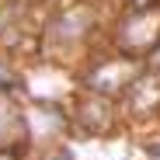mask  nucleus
I'll list each match as a JSON object with an SVG mask.
<instances>
[{"label": "nucleus", "mask_w": 160, "mask_h": 160, "mask_svg": "<svg viewBox=\"0 0 160 160\" xmlns=\"http://www.w3.org/2000/svg\"><path fill=\"white\" fill-rule=\"evenodd\" d=\"M0 160H14V153H0Z\"/></svg>", "instance_id": "obj_1"}]
</instances>
